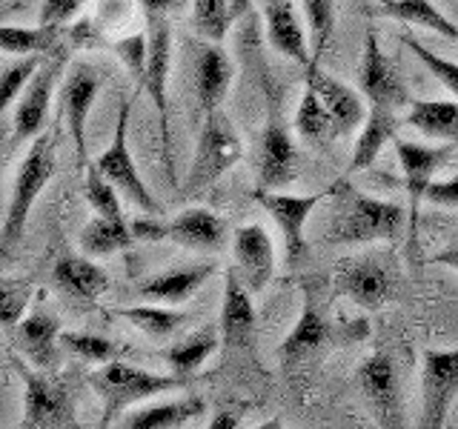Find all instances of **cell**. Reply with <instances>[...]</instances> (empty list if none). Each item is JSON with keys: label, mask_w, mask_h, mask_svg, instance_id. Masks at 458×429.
Returning <instances> with one entry per match:
<instances>
[{"label": "cell", "mask_w": 458, "mask_h": 429, "mask_svg": "<svg viewBox=\"0 0 458 429\" xmlns=\"http://www.w3.org/2000/svg\"><path fill=\"white\" fill-rule=\"evenodd\" d=\"M89 381H92V390L100 395V400H104L106 424L112 418H118V415L126 412L129 407L140 404V400L183 390V383H186L183 378L172 375V372L169 375H161V372L140 369L126 361H118V358L109 364H100V369L92 372Z\"/></svg>", "instance_id": "obj_2"}, {"label": "cell", "mask_w": 458, "mask_h": 429, "mask_svg": "<svg viewBox=\"0 0 458 429\" xmlns=\"http://www.w3.org/2000/svg\"><path fill=\"white\" fill-rule=\"evenodd\" d=\"M55 166L57 161H55L52 140L47 135H38L32 147H29V152L23 155V161L18 164V175H14V183H12V198H9L6 218H4V252L6 255L14 249V243L21 240L29 212H32L35 200L52 181Z\"/></svg>", "instance_id": "obj_5"}, {"label": "cell", "mask_w": 458, "mask_h": 429, "mask_svg": "<svg viewBox=\"0 0 458 429\" xmlns=\"http://www.w3.org/2000/svg\"><path fill=\"white\" fill-rule=\"evenodd\" d=\"M132 232L143 240H157V238H166V223H157V221H138L132 223Z\"/></svg>", "instance_id": "obj_47"}, {"label": "cell", "mask_w": 458, "mask_h": 429, "mask_svg": "<svg viewBox=\"0 0 458 429\" xmlns=\"http://www.w3.org/2000/svg\"><path fill=\"white\" fill-rule=\"evenodd\" d=\"M86 172V200H89V206L104 214V218H112V221H126L123 218V209H121V198H118V186H114L104 172L98 169V164H89L83 169Z\"/></svg>", "instance_id": "obj_37"}, {"label": "cell", "mask_w": 458, "mask_h": 429, "mask_svg": "<svg viewBox=\"0 0 458 429\" xmlns=\"http://www.w3.org/2000/svg\"><path fill=\"white\" fill-rule=\"evenodd\" d=\"M61 335H64L61 324L47 309L29 312L18 324V343L23 355L29 358V364L43 372H52L57 366V355H61L57 343H61Z\"/></svg>", "instance_id": "obj_26"}, {"label": "cell", "mask_w": 458, "mask_h": 429, "mask_svg": "<svg viewBox=\"0 0 458 429\" xmlns=\"http://www.w3.org/2000/svg\"><path fill=\"white\" fill-rule=\"evenodd\" d=\"M301 155L293 135L286 132L278 114H272L264 126L261 147H258V189H281L298 178Z\"/></svg>", "instance_id": "obj_17"}, {"label": "cell", "mask_w": 458, "mask_h": 429, "mask_svg": "<svg viewBox=\"0 0 458 429\" xmlns=\"http://www.w3.org/2000/svg\"><path fill=\"white\" fill-rule=\"evenodd\" d=\"M335 286L344 298H350L361 309H381L395 298L398 272L384 255H358L335 269Z\"/></svg>", "instance_id": "obj_9"}, {"label": "cell", "mask_w": 458, "mask_h": 429, "mask_svg": "<svg viewBox=\"0 0 458 429\" xmlns=\"http://www.w3.org/2000/svg\"><path fill=\"white\" fill-rule=\"evenodd\" d=\"M338 206L327 226V243L335 247H358V243L395 240L407 226V209L390 200L369 198L352 189L347 181H338Z\"/></svg>", "instance_id": "obj_1"}, {"label": "cell", "mask_w": 458, "mask_h": 429, "mask_svg": "<svg viewBox=\"0 0 458 429\" xmlns=\"http://www.w3.org/2000/svg\"><path fill=\"white\" fill-rule=\"evenodd\" d=\"M338 189V181L327 189L315 192V195H286L278 189H255V204H261L264 212H269V218L276 221L284 238V252H286V264L298 266L307 257V221L310 214L318 209V204L329 200Z\"/></svg>", "instance_id": "obj_7"}, {"label": "cell", "mask_w": 458, "mask_h": 429, "mask_svg": "<svg viewBox=\"0 0 458 429\" xmlns=\"http://www.w3.org/2000/svg\"><path fill=\"white\" fill-rule=\"evenodd\" d=\"M264 23H267V40L269 46L290 57L298 66L312 63V46L310 32L301 26L293 0H267L264 4Z\"/></svg>", "instance_id": "obj_22"}, {"label": "cell", "mask_w": 458, "mask_h": 429, "mask_svg": "<svg viewBox=\"0 0 458 429\" xmlns=\"http://www.w3.org/2000/svg\"><path fill=\"white\" fill-rule=\"evenodd\" d=\"M295 132L298 138L310 143V147H329L338 135V126L333 121V114L324 106V100L318 97V92L307 83L304 97H301L298 112H295Z\"/></svg>", "instance_id": "obj_32"}, {"label": "cell", "mask_w": 458, "mask_h": 429, "mask_svg": "<svg viewBox=\"0 0 458 429\" xmlns=\"http://www.w3.org/2000/svg\"><path fill=\"white\" fill-rule=\"evenodd\" d=\"M118 318L129 321L138 332H143L152 341H169L186 326L190 315L169 304V307H123L118 309Z\"/></svg>", "instance_id": "obj_33"}, {"label": "cell", "mask_w": 458, "mask_h": 429, "mask_svg": "<svg viewBox=\"0 0 458 429\" xmlns=\"http://www.w3.org/2000/svg\"><path fill=\"white\" fill-rule=\"evenodd\" d=\"M250 4H252V0H229V6H233V14H235V18H238V14L247 12Z\"/></svg>", "instance_id": "obj_49"}, {"label": "cell", "mask_w": 458, "mask_h": 429, "mask_svg": "<svg viewBox=\"0 0 458 429\" xmlns=\"http://www.w3.org/2000/svg\"><path fill=\"white\" fill-rule=\"evenodd\" d=\"M135 240L138 235L132 232V226L126 221H112V218H104V214H98V218H92L81 229L78 247L89 257H106L114 252H126Z\"/></svg>", "instance_id": "obj_31"}, {"label": "cell", "mask_w": 458, "mask_h": 429, "mask_svg": "<svg viewBox=\"0 0 458 429\" xmlns=\"http://www.w3.org/2000/svg\"><path fill=\"white\" fill-rule=\"evenodd\" d=\"M233 78L235 66L229 61L226 49L221 43H204L195 55V95L204 114L221 109L229 86H233Z\"/></svg>", "instance_id": "obj_23"}, {"label": "cell", "mask_w": 458, "mask_h": 429, "mask_svg": "<svg viewBox=\"0 0 458 429\" xmlns=\"http://www.w3.org/2000/svg\"><path fill=\"white\" fill-rule=\"evenodd\" d=\"M23 378V426L26 429H64L78 426L75 407L61 383L49 381L38 366L18 364Z\"/></svg>", "instance_id": "obj_12"}, {"label": "cell", "mask_w": 458, "mask_h": 429, "mask_svg": "<svg viewBox=\"0 0 458 429\" xmlns=\"http://www.w3.org/2000/svg\"><path fill=\"white\" fill-rule=\"evenodd\" d=\"M401 43L419 57V61L433 72V78L447 89L453 97H458V63H453V61H447V57H441V55H436L433 49H427L421 40H415L412 35H401Z\"/></svg>", "instance_id": "obj_39"}, {"label": "cell", "mask_w": 458, "mask_h": 429, "mask_svg": "<svg viewBox=\"0 0 458 429\" xmlns=\"http://www.w3.org/2000/svg\"><path fill=\"white\" fill-rule=\"evenodd\" d=\"M233 21H235V14H233V6H229V0H192L190 23L204 40L221 43Z\"/></svg>", "instance_id": "obj_36"}, {"label": "cell", "mask_w": 458, "mask_h": 429, "mask_svg": "<svg viewBox=\"0 0 458 429\" xmlns=\"http://www.w3.org/2000/svg\"><path fill=\"white\" fill-rule=\"evenodd\" d=\"M181 4L183 0H140V9L147 18H166V14Z\"/></svg>", "instance_id": "obj_46"}, {"label": "cell", "mask_w": 458, "mask_h": 429, "mask_svg": "<svg viewBox=\"0 0 458 429\" xmlns=\"http://www.w3.org/2000/svg\"><path fill=\"white\" fill-rule=\"evenodd\" d=\"M147 38H149V57L147 72L138 86V92H147L152 97V106L161 121V152L164 166L169 172V181H175V161H172V126H169V69H172V29L166 18H147Z\"/></svg>", "instance_id": "obj_8"}, {"label": "cell", "mask_w": 458, "mask_h": 429, "mask_svg": "<svg viewBox=\"0 0 458 429\" xmlns=\"http://www.w3.org/2000/svg\"><path fill=\"white\" fill-rule=\"evenodd\" d=\"M29 298H32V286L26 281H4V286H0V315H4L6 329H18Z\"/></svg>", "instance_id": "obj_41"}, {"label": "cell", "mask_w": 458, "mask_h": 429, "mask_svg": "<svg viewBox=\"0 0 458 429\" xmlns=\"http://www.w3.org/2000/svg\"><path fill=\"white\" fill-rule=\"evenodd\" d=\"M64 66H66V52L57 49L55 55H49L47 61H43L32 83L23 89V95L18 97V106L12 112L9 147H23V143L35 140L43 132L49 106H52L55 86H57V78L64 75Z\"/></svg>", "instance_id": "obj_10"}, {"label": "cell", "mask_w": 458, "mask_h": 429, "mask_svg": "<svg viewBox=\"0 0 458 429\" xmlns=\"http://www.w3.org/2000/svg\"><path fill=\"white\" fill-rule=\"evenodd\" d=\"M243 157L241 135L226 112L215 109L204 114V126L195 143L192 166L183 183V195H198L209 189L215 181H221L229 169H233Z\"/></svg>", "instance_id": "obj_3"}, {"label": "cell", "mask_w": 458, "mask_h": 429, "mask_svg": "<svg viewBox=\"0 0 458 429\" xmlns=\"http://www.w3.org/2000/svg\"><path fill=\"white\" fill-rule=\"evenodd\" d=\"M307 83L312 86L318 97L324 100V106L333 114V121L338 126V135L347 138L355 129H361L367 121V106H364V95L355 92L352 86L335 80L333 75H327L321 66H307Z\"/></svg>", "instance_id": "obj_21"}, {"label": "cell", "mask_w": 458, "mask_h": 429, "mask_svg": "<svg viewBox=\"0 0 458 429\" xmlns=\"http://www.w3.org/2000/svg\"><path fill=\"white\" fill-rule=\"evenodd\" d=\"M395 132H398V112L386 106H369L361 135H358L352 147L350 172H364L367 166H372V161L381 155L384 143L395 140Z\"/></svg>", "instance_id": "obj_27"}, {"label": "cell", "mask_w": 458, "mask_h": 429, "mask_svg": "<svg viewBox=\"0 0 458 429\" xmlns=\"http://www.w3.org/2000/svg\"><path fill=\"white\" fill-rule=\"evenodd\" d=\"M221 338L224 335H218V329L204 326V329H198V332L186 335L183 341L172 343V347L166 349V355H164L166 364H169V372H172V375L183 378V381H190L195 372L215 355Z\"/></svg>", "instance_id": "obj_30"}, {"label": "cell", "mask_w": 458, "mask_h": 429, "mask_svg": "<svg viewBox=\"0 0 458 429\" xmlns=\"http://www.w3.org/2000/svg\"><path fill=\"white\" fill-rule=\"evenodd\" d=\"M458 398V349H427L421 366V426L441 429Z\"/></svg>", "instance_id": "obj_13"}, {"label": "cell", "mask_w": 458, "mask_h": 429, "mask_svg": "<svg viewBox=\"0 0 458 429\" xmlns=\"http://www.w3.org/2000/svg\"><path fill=\"white\" fill-rule=\"evenodd\" d=\"M114 52H118L121 63L129 69V75H132L135 83L140 86L143 72H147V57H149V38L147 35H129V38L114 43Z\"/></svg>", "instance_id": "obj_42"}, {"label": "cell", "mask_w": 458, "mask_h": 429, "mask_svg": "<svg viewBox=\"0 0 458 429\" xmlns=\"http://www.w3.org/2000/svg\"><path fill=\"white\" fill-rule=\"evenodd\" d=\"M233 261L235 272L255 295H261L276 275V243L261 223L238 226L233 232Z\"/></svg>", "instance_id": "obj_18"}, {"label": "cell", "mask_w": 458, "mask_h": 429, "mask_svg": "<svg viewBox=\"0 0 458 429\" xmlns=\"http://www.w3.org/2000/svg\"><path fill=\"white\" fill-rule=\"evenodd\" d=\"M301 6L307 14V32L312 46L310 66H321V57L335 35V0H301Z\"/></svg>", "instance_id": "obj_35"}, {"label": "cell", "mask_w": 458, "mask_h": 429, "mask_svg": "<svg viewBox=\"0 0 458 429\" xmlns=\"http://www.w3.org/2000/svg\"><path fill=\"white\" fill-rule=\"evenodd\" d=\"M100 89V78L92 63L78 61L72 63L64 80V112H66V126H69V138L75 143V155L81 169L89 166V157H86V126H89V112L95 106V97Z\"/></svg>", "instance_id": "obj_16"}, {"label": "cell", "mask_w": 458, "mask_h": 429, "mask_svg": "<svg viewBox=\"0 0 458 429\" xmlns=\"http://www.w3.org/2000/svg\"><path fill=\"white\" fill-rule=\"evenodd\" d=\"M404 123L433 140L458 143V97L455 100H412L404 109Z\"/></svg>", "instance_id": "obj_28"}, {"label": "cell", "mask_w": 458, "mask_h": 429, "mask_svg": "<svg viewBox=\"0 0 458 429\" xmlns=\"http://www.w3.org/2000/svg\"><path fill=\"white\" fill-rule=\"evenodd\" d=\"M52 281L64 295L81 300V304H95L109 290V275L95 261H89V255H64L52 266Z\"/></svg>", "instance_id": "obj_25"}, {"label": "cell", "mask_w": 458, "mask_h": 429, "mask_svg": "<svg viewBox=\"0 0 458 429\" xmlns=\"http://www.w3.org/2000/svg\"><path fill=\"white\" fill-rule=\"evenodd\" d=\"M395 155L401 172H404V186L410 195V214H412V229L419 223V206L424 204V195L429 189V183L436 181V175L441 172V166L447 164V157L453 155V143H415V140H404L395 138Z\"/></svg>", "instance_id": "obj_14"}, {"label": "cell", "mask_w": 458, "mask_h": 429, "mask_svg": "<svg viewBox=\"0 0 458 429\" xmlns=\"http://www.w3.org/2000/svg\"><path fill=\"white\" fill-rule=\"evenodd\" d=\"M83 0H43L40 4V23L61 29L64 23H69L75 14L81 12Z\"/></svg>", "instance_id": "obj_43"}, {"label": "cell", "mask_w": 458, "mask_h": 429, "mask_svg": "<svg viewBox=\"0 0 458 429\" xmlns=\"http://www.w3.org/2000/svg\"><path fill=\"white\" fill-rule=\"evenodd\" d=\"M129 121H132V100H123L121 112H118V121H114V138L112 143L98 155V169L118 186V189L132 200V204L140 212H157V200L152 198V192L147 189V183L138 175V166H135V157L129 152Z\"/></svg>", "instance_id": "obj_11"}, {"label": "cell", "mask_w": 458, "mask_h": 429, "mask_svg": "<svg viewBox=\"0 0 458 429\" xmlns=\"http://www.w3.org/2000/svg\"><path fill=\"white\" fill-rule=\"evenodd\" d=\"M433 261L438 264V266H447V269H455L458 272V240L455 243H450L447 249H441Z\"/></svg>", "instance_id": "obj_48"}, {"label": "cell", "mask_w": 458, "mask_h": 429, "mask_svg": "<svg viewBox=\"0 0 458 429\" xmlns=\"http://www.w3.org/2000/svg\"><path fill=\"white\" fill-rule=\"evenodd\" d=\"M424 204L458 209V175H453L447 181H433V183H429V189L424 195Z\"/></svg>", "instance_id": "obj_44"}, {"label": "cell", "mask_w": 458, "mask_h": 429, "mask_svg": "<svg viewBox=\"0 0 458 429\" xmlns=\"http://www.w3.org/2000/svg\"><path fill=\"white\" fill-rule=\"evenodd\" d=\"M204 412H207L204 398L183 395L175 400H164V404L135 409L123 421V426L126 429H175V426H186L192 418H200Z\"/></svg>", "instance_id": "obj_29"}, {"label": "cell", "mask_w": 458, "mask_h": 429, "mask_svg": "<svg viewBox=\"0 0 458 429\" xmlns=\"http://www.w3.org/2000/svg\"><path fill=\"white\" fill-rule=\"evenodd\" d=\"M61 29L38 23L35 29L26 26H4L0 29V46L6 55H55Z\"/></svg>", "instance_id": "obj_34"}, {"label": "cell", "mask_w": 458, "mask_h": 429, "mask_svg": "<svg viewBox=\"0 0 458 429\" xmlns=\"http://www.w3.org/2000/svg\"><path fill=\"white\" fill-rule=\"evenodd\" d=\"M215 272H218V266H215V264H195V266L157 272V275L147 278L138 286V295L152 300V304L181 307L215 275Z\"/></svg>", "instance_id": "obj_24"}, {"label": "cell", "mask_w": 458, "mask_h": 429, "mask_svg": "<svg viewBox=\"0 0 458 429\" xmlns=\"http://www.w3.org/2000/svg\"><path fill=\"white\" fill-rule=\"evenodd\" d=\"M49 55H18V61H12L4 66V100H0V106L4 112H9L14 104H18V97L23 95V89L32 78L38 75V69L43 66Z\"/></svg>", "instance_id": "obj_38"}, {"label": "cell", "mask_w": 458, "mask_h": 429, "mask_svg": "<svg viewBox=\"0 0 458 429\" xmlns=\"http://www.w3.org/2000/svg\"><path fill=\"white\" fill-rule=\"evenodd\" d=\"M166 238L175 240L183 249L215 255L229 243V226L221 214H215L212 209L190 206L178 212L175 218L166 223Z\"/></svg>", "instance_id": "obj_19"}, {"label": "cell", "mask_w": 458, "mask_h": 429, "mask_svg": "<svg viewBox=\"0 0 458 429\" xmlns=\"http://www.w3.org/2000/svg\"><path fill=\"white\" fill-rule=\"evenodd\" d=\"M361 95L369 106H386V109H407L412 97L407 92V83L401 80L398 69L390 57L384 55L376 35H367L364 40V57H361Z\"/></svg>", "instance_id": "obj_15"}, {"label": "cell", "mask_w": 458, "mask_h": 429, "mask_svg": "<svg viewBox=\"0 0 458 429\" xmlns=\"http://www.w3.org/2000/svg\"><path fill=\"white\" fill-rule=\"evenodd\" d=\"M358 392H361L369 415L384 429H398L407 424L404 395H401V375L395 355L390 349H376L358 366Z\"/></svg>", "instance_id": "obj_6"}, {"label": "cell", "mask_w": 458, "mask_h": 429, "mask_svg": "<svg viewBox=\"0 0 458 429\" xmlns=\"http://www.w3.org/2000/svg\"><path fill=\"white\" fill-rule=\"evenodd\" d=\"M255 292L250 290L235 269L224 278V304H221V335L224 343L233 349H243L255 341Z\"/></svg>", "instance_id": "obj_20"}, {"label": "cell", "mask_w": 458, "mask_h": 429, "mask_svg": "<svg viewBox=\"0 0 458 429\" xmlns=\"http://www.w3.org/2000/svg\"><path fill=\"white\" fill-rule=\"evenodd\" d=\"M61 343L72 355H78V358H83V361L98 364V366L109 364V361L118 358V347H114L112 341L92 335V332H64Z\"/></svg>", "instance_id": "obj_40"}, {"label": "cell", "mask_w": 458, "mask_h": 429, "mask_svg": "<svg viewBox=\"0 0 458 429\" xmlns=\"http://www.w3.org/2000/svg\"><path fill=\"white\" fill-rule=\"evenodd\" d=\"M369 332L367 321H352L350 326H338L327 318V312L318 307L315 300V290L307 283L304 286V309H301V318L295 321L293 332L284 338L281 343V364L284 369H298L304 361L315 358L318 352L335 347L341 341H361Z\"/></svg>", "instance_id": "obj_4"}, {"label": "cell", "mask_w": 458, "mask_h": 429, "mask_svg": "<svg viewBox=\"0 0 458 429\" xmlns=\"http://www.w3.org/2000/svg\"><path fill=\"white\" fill-rule=\"evenodd\" d=\"M241 418H243V407H224L221 412H215L209 426L212 429H235V426H241Z\"/></svg>", "instance_id": "obj_45"}]
</instances>
